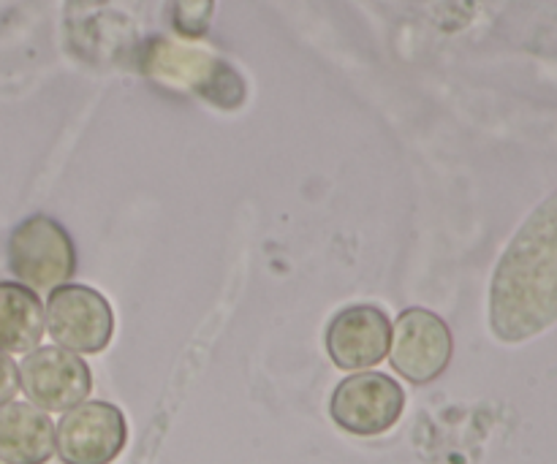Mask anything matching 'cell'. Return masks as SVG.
Listing matches in <instances>:
<instances>
[{"label": "cell", "instance_id": "1", "mask_svg": "<svg viewBox=\"0 0 557 464\" xmlns=\"http://www.w3.org/2000/svg\"><path fill=\"white\" fill-rule=\"evenodd\" d=\"M9 269L33 291H54L76 269V250L69 231L47 215H33L9 239Z\"/></svg>", "mask_w": 557, "mask_h": 464}, {"label": "cell", "instance_id": "2", "mask_svg": "<svg viewBox=\"0 0 557 464\" xmlns=\"http://www.w3.org/2000/svg\"><path fill=\"white\" fill-rule=\"evenodd\" d=\"M128 424L109 402H82L54 427V451L63 464H112L125 449Z\"/></svg>", "mask_w": 557, "mask_h": 464}, {"label": "cell", "instance_id": "3", "mask_svg": "<svg viewBox=\"0 0 557 464\" xmlns=\"http://www.w3.org/2000/svg\"><path fill=\"white\" fill-rule=\"evenodd\" d=\"M406 407L400 384L384 373H357L343 380L330 402L332 422L357 438H375L397 424Z\"/></svg>", "mask_w": 557, "mask_h": 464}, {"label": "cell", "instance_id": "4", "mask_svg": "<svg viewBox=\"0 0 557 464\" xmlns=\"http://www.w3.org/2000/svg\"><path fill=\"white\" fill-rule=\"evenodd\" d=\"M44 326L65 351L98 353L112 340L114 318L98 291L87 286H60L49 293Z\"/></svg>", "mask_w": 557, "mask_h": 464}, {"label": "cell", "instance_id": "5", "mask_svg": "<svg viewBox=\"0 0 557 464\" xmlns=\"http://www.w3.org/2000/svg\"><path fill=\"white\" fill-rule=\"evenodd\" d=\"M20 389L30 405L41 411H71L90 394V367L82 362L79 353L60 346L36 348L20 364Z\"/></svg>", "mask_w": 557, "mask_h": 464}, {"label": "cell", "instance_id": "6", "mask_svg": "<svg viewBox=\"0 0 557 464\" xmlns=\"http://www.w3.org/2000/svg\"><path fill=\"white\" fill-rule=\"evenodd\" d=\"M455 340L444 321L435 313L413 308L400 313L395 324V340L389 342L392 367L408 384H433L449 367Z\"/></svg>", "mask_w": 557, "mask_h": 464}, {"label": "cell", "instance_id": "7", "mask_svg": "<svg viewBox=\"0 0 557 464\" xmlns=\"http://www.w3.org/2000/svg\"><path fill=\"white\" fill-rule=\"evenodd\" d=\"M525 277L531 272L539 288L536 297V331L553 324L557 315V199L542 206L536 217L525 226L522 237L504 259V269L498 277L517 275Z\"/></svg>", "mask_w": 557, "mask_h": 464}, {"label": "cell", "instance_id": "8", "mask_svg": "<svg viewBox=\"0 0 557 464\" xmlns=\"http://www.w3.org/2000/svg\"><path fill=\"white\" fill-rule=\"evenodd\" d=\"M392 324L375 304H351L332 318L326 353L341 369H370L389 353Z\"/></svg>", "mask_w": 557, "mask_h": 464}, {"label": "cell", "instance_id": "9", "mask_svg": "<svg viewBox=\"0 0 557 464\" xmlns=\"http://www.w3.org/2000/svg\"><path fill=\"white\" fill-rule=\"evenodd\" d=\"M54 454V424L41 407L9 402L0 407V462L47 464Z\"/></svg>", "mask_w": 557, "mask_h": 464}, {"label": "cell", "instance_id": "10", "mask_svg": "<svg viewBox=\"0 0 557 464\" xmlns=\"http://www.w3.org/2000/svg\"><path fill=\"white\" fill-rule=\"evenodd\" d=\"M44 337V304L22 283H0V351L30 353Z\"/></svg>", "mask_w": 557, "mask_h": 464}, {"label": "cell", "instance_id": "11", "mask_svg": "<svg viewBox=\"0 0 557 464\" xmlns=\"http://www.w3.org/2000/svg\"><path fill=\"white\" fill-rule=\"evenodd\" d=\"M20 389V367L11 362L9 353L0 351V407L9 405Z\"/></svg>", "mask_w": 557, "mask_h": 464}]
</instances>
